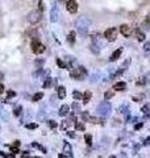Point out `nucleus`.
I'll return each instance as SVG.
<instances>
[{
    "label": "nucleus",
    "mask_w": 150,
    "mask_h": 158,
    "mask_svg": "<svg viewBox=\"0 0 150 158\" xmlns=\"http://www.w3.org/2000/svg\"><path fill=\"white\" fill-rule=\"evenodd\" d=\"M71 108H73L74 111H76V112H78V111H80V106H79V104H78L76 102H75V103H73V106H71Z\"/></svg>",
    "instance_id": "obj_37"
},
{
    "label": "nucleus",
    "mask_w": 150,
    "mask_h": 158,
    "mask_svg": "<svg viewBox=\"0 0 150 158\" xmlns=\"http://www.w3.org/2000/svg\"><path fill=\"white\" fill-rule=\"evenodd\" d=\"M121 53H122V49H121V48H120V49H117V50H115V51L112 53L111 58H109V61H111V62H113V61H117V59H119V57L121 55Z\"/></svg>",
    "instance_id": "obj_11"
},
{
    "label": "nucleus",
    "mask_w": 150,
    "mask_h": 158,
    "mask_svg": "<svg viewBox=\"0 0 150 158\" xmlns=\"http://www.w3.org/2000/svg\"><path fill=\"white\" fill-rule=\"evenodd\" d=\"M67 41H69L70 44H74V42H75V32H74V30L69 33V36H67Z\"/></svg>",
    "instance_id": "obj_23"
},
{
    "label": "nucleus",
    "mask_w": 150,
    "mask_h": 158,
    "mask_svg": "<svg viewBox=\"0 0 150 158\" xmlns=\"http://www.w3.org/2000/svg\"><path fill=\"white\" fill-rule=\"evenodd\" d=\"M59 158H66V157L63 155V154H59Z\"/></svg>",
    "instance_id": "obj_51"
},
{
    "label": "nucleus",
    "mask_w": 150,
    "mask_h": 158,
    "mask_svg": "<svg viewBox=\"0 0 150 158\" xmlns=\"http://www.w3.org/2000/svg\"><path fill=\"white\" fill-rule=\"evenodd\" d=\"M90 20L86 17V16H80L78 20H76V23H75V25H76V29H78V32L82 34V36H86L87 34V30H88V27H90Z\"/></svg>",
    "instance_id": "obj_1"
},
{
    "label": "nucleus",
    "mask_w": 150,
    "mask_h": 158,
    "mask_svg": "<svg viewBox=\"0 0 150 158\" xmlns=\"http://www.w3.org/2000/svg\"><path fill=\"white\" fill-rule=\"evenodd\" d=\"M42 97H44V94H42V92H37V94H34V95H33L32 102H38V100H41Z\"/></svg>",
    "instance_id": "obj_20"
},
{
    "label": "nucleus",
    "mask_w": 150,
    "mask_h": 158,
    "mask_svg": "<svg viewBox=\"0 0 150 158\" xmlns=\"http://www.w3.org/2000/svg\"><path fill=\"white\" fill-rule=\"evenodd\" d=\"M134 32H136V34H137V40H138L140 42L145 41V33H142V32H141L140 29H136Z\"/></svg>",
    "instance_id": "obj_16"
},
{
    "label": "nucleus",
    "mask_w": 150,
    "mask_h": 158,
    "mask_svg": "<svg viewBox=\"0 0 150 158\" xmlns=\"http://www.w3.org/2000/svg\"><path fill=\"white\" fill-rule=\"evenodd\" d=\"M34 158H41V157H34Z\"/></svg>",
    "instance_id": "obj_53"
},
{
    "label": "nucleus",
    "mask_w": 150,
    "mask_h": 158,
    "mask_svg": "<svg viewBox=\"0 0 150 158\" xmlns=\"http://www.w3.org/2000/svg\"><path fill=\"white\" fill-rule=\"evenodd\" d=\"M67 136H69V137H71V138H75V134H74L73 132H67Z\"/></svg>",
    "instance_id": "obj_46"
},
{
    "label": "nucleus",
    "mask_w": 150,
    "mask_h": 158,
    "mask_svg": "<svg viewBox=\"0 0 150 158\" xmlns=\"http://www.w3.org/2000/svg\"><path fill=\"white\" fill-rule=\"evenodd\" d=\"M16 96V92L12 91V90H8L7 91V99H11V97H15Z\"/></svg>",
    "instance_id": "obj_33"
},
{
    "label": "nucleus",
    "mask_w": 150,
    "mask_h": 158,
    "mask_svg": "<svg viewBox=\"0 0 150 158\" xmlns=\"http://www.w3.org/2000/svg\"><path fill=\"white\" fill-rule=\"evenodd\" d=\"M40 20H41V12L40 11H32L28 15V21L30 24H37Z\"/></svg>",
    "instance_id": "obj_6"
},
{
    "label": "nucleus",
    "mask_w": 150,
    "mask_h": 158,
    "mask_svg": "<svg viewBox=\"0 0 150 158\" xmlns=\"http://www.w3.org/2000/svg\"><path fill=\"white\" fill-rule=\"evenodd\" d=\"M49 127H50L51 129H55V128L58 127V124H57L54 120H49Z\"/></svg>",
    "instance_id": "obj_36"
},
{
    "label": "nucleus",
    "mask_w": 150,
    "mask_h": 158,
    "mask_svg": "<svg viewBox=\"0 0 150 158\" xmlns=\"http://www.w3.org/2000/svg\"><path fill=\"white\" fill-rule=\"evenodd\" d=\"M90 121H91V123H94V124H104V120H103V118H99V117H94V116H91Z\"/></svg>",
    "instance_id": "obj_21"
},
{
    "label": "nucleus",
    "mask_w": 150,
    "mask_h": 158,
    "mask_svg": "<svg viewBox=\"0 0 150 158\" xmlns=\"http://www.w3.org/2000/svg\"><path fill=\"white\" fill-rule=\"evenodd\" d=\"M30 48H32V51L34 54H41V53L45 51V45H42L40 41H37V40H33L32 41Z\"/></svg>",
    "instance_id": "obj_3"
},
{
    "label": "nucleus",
    "mask_w": 150,
    "mask_h": 158,
    "mask_svg": "<svg viewBox=\"0 0 150 158\" xmlns=\"http://www.w3.org/2000/svg\"><path fill=\"white\" fill-rule=\"evenodd\" d=\"M25 128H28V129H36L37 124L36 123H29V124H25Z\"/></svg>",
    "instance_id": "obj_34"
},
{
    "label": "nucleus",
    "mask_w": 150,
    "mask_h": 158,
    "mask_svg": "<svg viewBox=\"0 0 150 158\" xmlns=\"http://www.w3.org/2000/svg\"><path fill=\"white\" fill-rule=\"evenodd\" d=\"M66 9L70 13H76V11H78V3L75 2V0H67V2H66Z\"/></svg>",
    "instance_id": "obj_7"
},
{
    "label": "nucleus",
    "mask_w": 150,
    "mask_h": 158,
    "mask_svg": "<svg viewBox=\"0 0 150 158\" xmlns=\"http://www.w3.org/2000/svg\"><path fill=\"white\" fill-rule=\"evenodd\" d=\"M90 49H91V51H92L94 54H99V53H100V48H99V45H97L96 42H92V45L90 46Z\"/></svg>",
    "instance_id": "obj_17"
},
{
    "label": "nucleus",
    "mask_w": 150,
    "mask_h": 158,
    "mask_svg": "<svg viewBox=\"0 0 150 158\" xmlns=\"http://www.w3.org/2000/svg\"><path fill=\"white\" fill-rule=\"evenodd\" d=\"M51 83H53V79H51L50 76H48V78L45 79L44 84H42V87H44V88H49V87L51 86Z\"/></svg>",
    "instance_id": "obj_19"
},
{
    "label": "nucleus",
    "mask_w": 150,
    "mask_h": 158,
    "mask_svg": "<svg viewBox=\"0 0 150 158\" xmlns=\"http://www.w3.org/2000/svg\"><path fill=\"white\" fill-rule=\"evenodd\" d=\"M0 155L4 157V158H11V155H15V154H12V153H11V155H8V154H5V153H3V152H0Z\"/></svg>",
    "instance_id": "obj_40"
},
{
    "label": "nucleus",
    "mask_w": 150,
    "mask_h": 158,
    "mask_svg": "<svg viewBox=\"0 0 150 158\" xmlns=\"http://www.w3.org/2000/svg\"><path fill=\"white\" fill-rule=\"evenodd\" d=\"M109 158H116V157H115V155H111V157H109Z\"/></svg>",
    "instance_id": "obj_52"
},
{
    "label": "nucleus",
    "mask_w": 150,
    "mask_h": 158,
    "mask_svg": "<svg viewBox=\"0 0 150 158\" xmlns=\"http://www.w3.org/2000/svg\"><path fill=\"white\" fill-rule=\"evenodd\" d=\"M145 115H149V112H150V106L149 104H145L144 107H142V109H141Z\"/></svg>",
    "instance_id": "obj_32"
},
{
    "label": "nucleus",
    "mask_w": 150,
    "mask_h": 158,
    "mask_svg": "<svg viewBox=\"0 0 150 158\" xmlns=\"http://www.w3.org/2000/svg\"><path fill=\"white\" fill-rule=\"evenodd\" d=\"M44 63H45V59H42V58L36 59V61H34V65H36V67H37V69H41L42 66H44Z\"/></svg>",
    "instance_id": "obj_22"
},
{
    "label": "nucleus",
    "mask_w": 150,
    "mask_h": 158,
    "mask_svg": "<svg viewBox=\"0 0 150 158\" xmlns=\"http://www.w3.org/2000/svg\"><path fill=\"white\" fill-rule=\"evenodd\" d=\"M69 124H70V123H69L67 120H66V121H63V123H62V125H61V127H62V129H66V128L69 127Z\"/></svg>",
    "instance_id": "obj_38"
},
{
    "label": "nucleus",
    "mask_w": 150,
    "mask_h": 158,
    "mask_svg": "<svg viewBox=\"0 0 150 158\" xmlns=\"http://www.w3.org/2000/svg\"><path fill=\"white\" fill-rule=\"evenodd\" d=\"M145 79H146V82H150V73L145 74Z\"/></svg>",
    "instance_id": "obj_45"
},
{
    "label": "nucleus",
    "mask_w": 150,
    "mask_h": 158,
    "mask_svg": "<svg viewBox=\"0 0 150 158\" xmlns=\"http://www.w3.org/2000/svg\"><path fill=\"white\" fill-rule=\"evenodd\" d=\"M104 97H105V100H109L111 97H113V91H107L104 94Z\"/></svg>",
    "instance_id": "obj_31"
},
{
    "label": "nucleus",
    "mask_w": 150,
    "mask_h": 158,
    "mask_svg": "<svg viewBox=\"0 0 150 158\" xmlns=\"http://www.w3.org/2000/svg\"><path fill=\"white\" fill-rule=\"evenodd\" d=\"M87 75V70H86L83 66H79L78 69H74L71 73H70V76L75 81H82V79Z\"/></svg>",
    "instance_id": "obj_2"
},
{
    "label": "nucleus",
    "mask_w": 150,
    "mask_h": 158,
    "mask_svg": "<svg viewBox=\"0 0 150 158\" xmlns=\"http://www.w3.org/2000/svg\"><path fill=\"white\" fill-rule=\"evenodd\" d=\"M120 33H121L124 37H131V34L133 33V29H132L129 25L122 24V25H120Z\"/></svg>",
    "instance_id": "obj_8"
},
{
    "label": "nucleus",
    "mask_w": 150,
    "mask_h": 158,
    "mask_svg": "<svg viewBox=\"0 0 150 158\" xmlns=\"http://www.w3.org/2000/svg\"><path fill=\"white\" fill-rule=\"evenodd\" d=\"M57 95H58L59 99H65L66 97V88L63 87V86H59L57 88Z\"/></svg>",
    "instance_id": "obj_12"
},
{
    "label": "nucleus",
    "mask_w": 150,
    "mask_h": 158,
    "mask_svg": "<svg viewBox=\"0 0 150 158\" xmlns=\"http://www.w3.org/2000/svg\"><path fill=\"white\" fill-rule=\"evenodd\" d=\"M142 28H144V29H146V30H147V29H150V16H149V17L145 20V21L142 23Z\"/></svg>",
    "instance_id": "obj_25"
},
{
    "label": "nucleus",
    "mask_w": 150,
    "mask_h": 158,
    "mask_svg": "<svg viewBox=\"0 0 150 158\" xmlns=\"http://www.w3.org/2000/svg\"><path fill=\"white\" fill-rule=\"evenodd\" d=\"M11 153H12V154H17V153H18L17 148H11Z\"/></svg>",
    "instance_id": "obj_43"
},
{
    "label": "nucleus",
    "mask_w": 150,
    "mask_h": 158,
    "mask_svg": "<svg viewBox=\"0 0 150 158\" xmlns=\"http://www.w3.org/2000/svg\"><path fill=\"white\" fill-rule=\"evenodd\" d=\"M32 146H33V148H37V149H41L42 152H45V153H46V149H45V148H42V146H41L40 144H37V142H33Z\"/></svg>",
    "instance_id": "obj_35"
},
{
    "label": "nucleus",
    "mask_w": 150,
    "mask_h": 158,
    "mask_svg": "<svg viewBox=\"0 0 150 158\" xmlns=\"http://www.w3.org/2000/svg\"><path fill=\"white\" fill-rule=\"evenodd\" d=\"M55 62H57V65H58L61 69H67V67H69V66H67L65 62H63V61H61L59 58H57V61H55Z\"/></svg>",
    "instance_id": "obj_28"
},
{
    "label": "nucleus",
    "mask_w": 150,
    "mask_h": 158,
    "mask_svg": "<svg viewBox=\"0 0 150 158\" xmlns=\"http://www.w3.org/2000/svg\"><path fill=\"white\" fill-rule=\"evenodd\" d=\"M13 146L18 148V146H20V141H15V142H13Z\"/></svg>",
    "instance_id": "obj_48"
},
{
    "label": "nucleus",
    "mask_w": 150,
    "mask_h": 158,
    "mask_svg": "<svg viewBox=\"0 0 150 158\" xmlns=\"http://www.w3.org/2000/svg\"><path fill=\"white\" fill-rule=\"evenodd\" d=\"M125 87H126L125 82H117V83L113 84V90H116V91H124Z\"/></svg>",
    "instance_id": "obj_14"
},
{
    "label": "nucleus",
    "mask_w": 150,
    "mask_h": 158,
    "mask_svg": "<svg viewBox=\"0 0 150 158\" xmlns=\"http://www.w3.org/2000/svg\"><path fill=\"white\" fill-rule=\"evenodd\" d=\"M82 118H83L84 121H90L91 116H90V113H88V112H82Z\"/></svg>",
    "instance_id": "obj_29"
},
{
    "label": "nucleus",
    "mask_w": 150,
    "mask_h": 158,
    "mask_svg": "<svg viewBox=\"0 0 150 158\" xmlns=\"http://www.w3.org/2000/svg\"><path fill=\"white\" fill-rule=\"evenodd\" d=\"M84 140H86V144H87L88 146L92 145V136L91 134H86L84 136Z\"/></svg>",
    "instance_id": "obj_26"
},
{
    "label": "nucleus",
    "mask_w": 150,
    "mask_h": 158,
    "mask_svg": "<svg viewBox=\"0 0 150 158\" xmlns=\"http://www.w3.org/2000/svg\"><path fill=\"white\" fill-rule=\"evenodd\" d=\"M2 79H4V73L0 71V81H2Z\"/></svg>",
    "instance_id": "obj_49"
},
{
    "label": "nucleus",
    "mask_w": 150,
    "mask_h": 158,
    "mask_svg": "<svg viewBox=\"0 0 150 158\" xmlns=\"http://www.w3.org/2000/svg\"><path fill=\"white\" fill-rule=\"evenodd\" d=\"M109 112H111V104L108 102H103L97 107V113L100 116H107V115H109Z\"/></svg>",
    "instance_id": "obj_4"
},
{
    "label": "nucleus",
    "mask_w": 150,
    "mask_h": 158,
    "mask_svg": "<svg viewBox=\"0 0 150 158\" xmlns=\"http://www.w3.org/2000/svg\"><path fill=\"white\" fill-rule=\"evenodd\" d=\"M144 49H145L146 51H149V50H150V41H149V42H145V45H144Z\"/></svg>",
    "instance_id": "obj_39"
},
{
    "label": "nucleus",
    "mask_w": 150,
    "mask_h": 158,
    "mask_svg": "<svg viewBox=\"0 0 150 158\" xmlns=\"http://www.w3.org/2000/svg\"><path fill=\"white\" fill-rule=\"evenodd\" d=\"M0 117L4 121H9V113H8V111H5V108L2 107V104H0Z\"/></svg>",
    "instance_id": "obj_10"
},
{
    "label": "nucleus",
    "mask_w": 150,
    "mask_h": 158,
    "mask_svg": "<svg viewBox=\"0 0 150 158\" xmlns=\"http://www.w3.org/2000/svg\"><path fill=\"white\" fill-rule=\"evenodd\" d=\"M142 125H144L142 123H138V124L134 127V129H136V130H138V129H141V128H142Z\"/></svg>",
    "instance_id": "obj_42"
},
{
    "label": "nucleus",
    "mask_w": 150,
    "mask_h": 158,
    "mask_svg": "<svg viewBox=\"0 0 150 158\" xmlns=\"http://www.w3.org/2000/svg\"><path fill=\"white\" fill-rule=\"evenodd\" d=\"M51 106H55V96H51Z\"/></svg>",
    "instance_id": "obj_47"
},
{
    "label": "nucleus",
    "mask_w": 150,
    "mask_h": 158,
    "mask_svg": "<svg viewBox=\"0 0 150 158\" xmlns=\"http://www.w3.org/2000/svg\"><path fill=\"white\" fill-rule=\"evenodd\" d=\"M104 37L108 40L109 42L115 41L116 37H117V29H116V28H108V29L104 32Z\"/></svg>",
    "instance_id": "obj_5"
},
{
    "label": "nucleus",
    "mask_w": 150,
    "mask_h": 158,
    "mask_svg": "<svg viewBox=\"0 0 150 158\" xmlns=\"http://www.w3.org/2000/svg\"><path fill=\"white\" fill-rule=\"evenodd\" d=\"M75 129H76V130H82V132H84V130H86V127H84L83 123L76 121V123H75Z\"/></svg>",
    "instance_id": "obj_24"
},
{
    "label": "nucleus",
    "mask_w": 150,
    "mask_h": 158,
    "mask_svg": "<svg viewBox=\"0 0 150 158\" xmlns=\"http://www.w3.org/2000/svg\"><path fill=\"white\" fill-rule=\"evenodd\" d=\"M69 112H70V106H67V104H63L59 108V115L61 116H66V115H69Z\"/></svg>",
    "instance_id": "obj_13"
},
{
    "label": "nucleus",
    "mask_w": 150,
    "mask_h": 158,
    "mask_svg": "<svg viewBox=\"0 0 150 158\" xmlns=\"http://www.w3.org/2000/svg\"><path fill=\"white\" fill-rule=\"evenodd\" d=\"M5 91V88H4V84L3 83H0V94H3Z\"/></svg>",
    "instance_id": "obj_44"
},
{
    "label": "nucleus",
    "mask_w": 150,
    "mask_h": 158,
    "mask_svg": "<svg viewBox=\"0 0 150 158\" xmlns=\"http://www.w3.org/2000/svg\"><path fill=\"white\" fill-rule=\"evenodd\" d=\"M73 96H74L75 100H82V94H80L79 91H74V92H73Z\"/></svg>",
    "instance_id": "obj_30"
},
{
    "label": "nucleus",
    "mask_w": 150,
    "mask_h": 158,
    "mask_svg": "<svg viewBox=\"0 0 150 158\" xmlns=\"http://www.w3.org/2000/svg\"><path fill=\"white\" fill-rule=\"evenodd\" d=\"M57 20H58V7H53L51 11H50V21L51 23H57Z\"/></svg>",
    "instance_id": "obj_9"
},
{
    "label": "nucleus",
    "mask_w": 150,
    "mask_h": 158,
    "mask_svg": "<svg viewBox=\"0 0 150 158\" xmlns=\"http://www.w3.org/2000/svg\"><path fill=\"white\" fill-rule=\"evenodd\" d=\"M149 144H150V137H147V138H146V142H145V145H149Z\"/></svg>",
    "instance_id": "obj_50"
},
{
    "label": "nucleus",
    "mask_w": 150,
    "mask_h": 158,
    "mask_svg": "<svg viewBox=\"0 0 150 158\" xmlns=\"http://www.w3.org/2000/svg\"><path fill=\"white\" fill-rule=\"evenodd\" d=\"M126 109H128V107H121V108H120V112H121V113H128Z\"/></svg>",
    "instance_id": "obj_41"
},
{
    "label": "nucleus",
    "mask_w": 150,
    "mask_h": 158,
    "mask_svg": "<svg viewBox=\"0 0 150 158\" xmlns=\"http://www.w3.org/2000/svg\"><path fill=\"white\" fill-rule=\"evenodd\" d=\"M63 153L71 155V145L69 142H65V146H63Z\"/></svg>",
    "instance_id": "obj_18"
},
{
    "label": "nucleus",
    "mask_w": 150,
    "mask_h": 158,
    "mask_svg": "<svg viewBox=\"0 0 150 158\" xmlns=\"http://www.w3.org/2000/svg\"><path fill=\"white\" fill-rule=\"evenodd\" d=\"M21 111H23V107H21L20 104H17V106L15 107V109H13V115H15V116H18V115L21 113Z\"/></svg>",
    "instance_id": "obj_27"
},
{
    "label": "nucleus",
    "mask_w": 150,
    "mask_h": 158,
    "mask_svg": "<svg viewBox=\"0 0 150 158\" xmlns=\"http://www.w3.org/2000/svg\"><path fill=\"white\" fill-rule=\"evenodd\" d=\"M91 96H92V94L90 91H86L84 95H83V104H87L91 100Z\"/></svg>",
    "instance_id": "obj_15"
}]
</instances>
